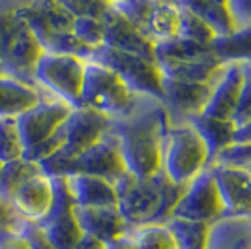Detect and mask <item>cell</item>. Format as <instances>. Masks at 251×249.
Wrapping results in <instances>:
<instances>
[{"label":"cell","mask_w":251,"mask_h":249,"mask_svg":"<svg viewBox=\"0 0 251 249\" xmlns=\"http://www.w3.org/2000/svg\"><path fill=\"white\" fill-rule=\"evenodd\" d=\"M210 54H214L210 45L188 42L184 38H173L169 42H161L154 45V60L157 66L199 60V58H206Z\"/></svg>","instance_id":"cell-25"},{"label":"cell","mask_w":251,"mask_h":249,"mask_svg":"<svg viewBox=\"0 0 251 249\" xmlns=\"http://www.w3.org/2000/svg\"><path fill=\"white\" fill-rule=\"evenodd\" d=\"M103 47L113 49V51L127 52V54H135V56H143L147 60H154V43L147 40L118 11L113 10L111 2H109V10L103 17Z\"/></svg>","instance_id":"cell-14"},{"label":"cell","mask_w":251,"mask_h":249,"mask_svg":"<svg viewBox=\"0 0 251 249\" xmlns=\"http://www.w3.org/2000/svg\"><path fill=\"white\" fill-rule=\"evenodd\" d=\"M169 127L161 101L139 96L135 107L122 118L111 120V133L118 141L126 171L135 178H152L161 173L163 141Z\"/></svg>","instance_id":"cell-1"},{"label":"cell","mask_w":251,"mask_h":249,"mask_svg":"<svg viewBox=\"0 0 251 249\" xmlns=\"http://www.w3.org/2000/svg\"><path fill=\"white\" fill-rule=\"evenodd\" d=\"M17 223H19V218L13 214V210H11L6 202L0 200V230H2V228H10V227L15 228Z\"/></svg>","instance_id":"cell-40"},{"label":"cell","mask_w":251,"mask_h":249,"mask_svg":"<svg viewBox=\"0 0 251 249\" xmlns=\"http://www.w3.org/2000/svg\"><path fill=\"white\" fill-rule=\"evenodd\" d=\"M137 100L139 96L131 92L115 72L92 60L84 64L81 107L115 120L129 113Z\"/></svg>","instance_id":"cell-3"},{"label":"cell","mask_w":251,"mask_h":249,"mask_svg":"<svg viewBox=\"0 0 251 249\" xmlns=\"http://www.w3.org/2000/svg\"><path fill=\"white\" fill-rule=\"evenodd\" d=\"M75 219L83 234L94 236L103 244H111L129 232V225L126 223L118 208H77Z\"/></svg>","instance_id":"cell-17"},{"label":"cell","mask_w":251,"mask_h":249,"mask_svg":"<svg viewBox=\"0 0 251 249\" xmlns=\"http://www.w3.org/2000/svg\"><path fill=\"white\" fill-rule=\"evenodd\" d=\"M68 191L77 208H113L116 206L115 184L96 176L66 178Z\"/></svg>","instance_id":"cell-19"},{"label":"cell","mask_w":251,"mask_h":249,"mask_svg":"<svg viewBox=\"0 0 251 249\" xmlns=\"http://www.w3.org/2000/svg\"><path fill=\"white\" fill-rule=\"evenodd\" d=\"M227 218L251 219V174L240 169L210 167Z\"/></svg>","instance_id":"cell-13"},{"label":"cell","mask_w":251,"mask_h":249,"mask_svg":"<svg viewBox=\"0 0 251 249\" xmlns=\"http://www.w3.org/2000/svg\"><path fill=\"white\" fill-rule=\"evenodd\" d=\"M74 249H107V244H103L101 240L94 238V236L83 234L81 240L77 242V246H75Z\"/></svg>","instance_id":"cell-41"},{"label":"cell","mask_w":251,"mask_h":249,"mask_svg":"<svg viewBox=\"0 0 251 249\" xmlns=\"http://www.w3.org/2000/svg\"><path fill=\"white\" fill-rule=\"evenodd\" d=\"M225 64L220 62L214 54L199 60L176 64H161L159 72L163 79L178 81V83H214L221 75Z\"/></svg>","instance_id":"cell-20"},{"label":"cell","mask_w":251,"mask_h":249,"mask_svg":"<svg viewBox=\"0 0 251 249\" xmlns=\"http://www.w3.org/2000/svg\"><path fill=\"white\" fill-rule=\"evenodd\" d=\"M0 249H30V246L17 228L10 227L0 230Z\"/></svg>","instance_id":"cell-38"},{"label":"cell","mask_w":251,"mask_h":249,"mask_svg":"<svg viewBox=\"0 0 251 249\" xmlns=\"http://www.w3.org/2000/svg\"><path fill=\"white\" fill-rule=\"evenodd\" d=\"M234 141H251V122H248L246 125H242V127L236 129Z\"/></svg>","instance_id":"cell-43"},{"label":"cell","mask_w":251,"mask_h":249,"mask_svg":"<svg viewBox=\"0 0 251 249\" xmlns=\"http://www.w3.org/2000/svg\"><path fill=\"white\" fill-rule=\"evenodd\" d=\"M161 178L163 173H157L152 178H135L126 173L115 182L116 208L129 227L159 221Z\"/></svg>","instance_id":"cell-4"},{"label":"cell","mask_w":251,"mask_h":249,"mask_svg":"<svg viewBox=\"0 0 251 249\" xmlns=\"http://www.w3.org/2000/svg\"><path fill=\"white\" fill-rule=\"evenodd\" d=\"M210 49L223 64H251V21L240 23L229 36L214 38Z\"/></svg>","instance_id":"cell-22"},{"label":"cell","mask_w":251,"mask_h":249,"mask_svg":"<svg viewBox=\"0 0 251 249\" xmlns=\"http://www.w3.org/2000/svg\"><path fill=\"white\" fill-rule=\"evenodd\" d=\"M51 180L54 191L52 206L49 214L40 219L36 225L42 228V232L56 249H74L83 236L75 219L74 199L68 191L66 178H51Z\"/></svg>","instance_id":"cell-10"},{"label":"cell","mask_w":251,"mask_h":249,"mask_svg":"<svg viewBox=\"0 0 251 249\" xmlns=\"http://www.w3.org/2000/svg\"><path fill=\"white\" fill-rule=\"evenodd\" d=\"M152 2L154 0H150V2H147V0H124V2H111V6H113V10H116L124 19H127L148 40L147 26L148 15H150V10H152Z\"/></svg>","instance_id":"cell-33"},{"label":"cell","mask_w":251,"mask_h":249,"mask_svg":"<svg viewBox=\"0 0 251 249\" xmlns=\"http://www.w3.org/2000/svg\"><path fill=\"white\" fill-rule=\"evenodd\" d=\"M52 199H54L52 180L45 174H40V176L28 180L26 184H23L11 197L8 206L13 210V214L19 219L38 223L40 219H43L49 214L52 206Z\"/></svg>","instance_id":"cell-15"},{"label":"cell","mask_w":251,"mask_h":249,"mask_svg":"<svg viewBox=\"0 0 251 249\" xmlns=\"http://www.w3.org/2000/svg\"><path fill=\"white\" fill-rule=\"evenodd\" d=\"M72 34L84 43L90 49H100L103 47V38H105V26L103 21L100 19H92V17H75L74 28Z\"/></svg>","instance_id":"cell-34"},{"label":"cell","mask_w":251,"mask_h":249,"mask_svg":"<svg viewBox=\"0 0 251 249\" xmlns=\"http://www.w3.org/2000/svg\"><path fill=\"white\" fill-rule=\"evenodd\" d=\"M34 8L42 15V19L45 21V25H47L52 32H58V34L72 32L75 17H74V13L64 6V2H36Z\"/></svg>","instance_id":"cell-30"},{"label":"cell","mask_w":251,"mask_h":249,"mask_svg":"<svg viewBox=\"0 0 251 249\" xmlns=\"http://www.w3.org/2000/svg\"><path fill=\"white\" fill-rule=\"evenodd\" d=\"M208 167H223V169H251V141H232L227 146L218 150L210 157Z\"/></svg>","instance_id":"cell-29"},{"label":"cell","mask_w":251,"mask_h":249,"mask_svg":"<svg viewBox=\"0 0 251 249\" xmlns=\"http://www.w3.org/2000/svg\"><path fill=\"white\" fill-rule=\"evenodd\" d=\"M210 150L201 135L188 122H169L161 171L178 186H186L208 167Z\"/></svg>","instance_id":"cell-2"},{"label":"cell","mask_w":251,"mask_h":249,"mask_svg":"<svg viewBox=\"0 0 251 249\" xmlns=\"http://www.w3.org/2000/svg\"><path fill=\"white\" fill-rule=\"evenodd\" d=\"M176 4L180 8V32H178V38H184V40L193 43H201V45H210L212 40L216 38L212 34V30L201 21L193 11H189L182 2H176Z\"/></svg>","instance_id":"cell-31"},{"label":"cell","mask_w":251,"mask_h":249,"mask_svg":"<svg viewBox=\"0 0 251 249\" xmlns=\"http://www.w3.org/2000/svg\"><path fill=\"white\" fill-rule=\"evenodd\" d=\"M0 169H2V163H0Z\"/></svg>","instance_id":"cell-44"},{"label":"cell","mask_w":251,"mask_h":249,"mask_svg":"<svg viewBox=\"0 0 251 249\" xmlns=\"http://www.w3.org/2000/svg\"><path fill=\"white\" fill-rule=\"evenodd\" d=\"M171 218L214 225L225 219V206L221 202L220 191L216 186V178L212 169L206 167L199 176H195L188 186L184 195L180 197Z\"/></svg>","instance_id":"cell-9"},{"label":"cell","mask_w":251,"mask_h":249,"mask_svg":"<svg viewBox=\"0 0 251 249\" xmlns=\"http://www.w3.org/2000/svg\"><path fill=\"white\" fill-rule=\"evenodd\" d=\"M109 129H111V118L96 111H90V109H84V107L74 109L72 114L68 116V120L64 122L66 139H64L62 148L54 156L40 163L42 173L47 176L56 167L79 157L88 148H92L98 141H101L109 133Z\"/></svg>","instance_id":"cell-5"},{"label":"cell","mask_w":251,"mask_h":249,"mask_svg":"<svg viewBox=\"0 0 251 249\" xmlns=\"http://www.w3.org/2000/svg\"><path fill=\"white\" fill-rule=\"evenodd\" d=\"M180 2L189 11H193L216 38L229 36L236 30V21L230 11L229 2H218V0H180Z\"/></svg>","instance_id":"cell-21"},{"label":"cell","mask_w":251,"mask_h":249,"mask_svg":"<svg viewBox=\"0 0 251 249\" xmlns=\"http://www.w3.org/2000/svg\"><path fill=\"white\" fill-rule=\"evenodd\" d=\"M15 228L21 232L25 238H26L30 249H56L51 242H49V238L42 232V228L38 227L36 223H32V221H25V219H19V223H17V227Z\"/></svg>","instance_id":"cell-37"},{"label":"cell","mask_w":251,"mask_h":249,"mask_svg":"<svg viewBox=\"0 0 251 249\" xmlns=\"http://www.w3.org/2000/svg\"><path fill=\"white\" fill-rule=\"evenodd\" d=\"M165 225L176 240L178 249H206L210 225L178 218H171Z\"/></svg>","instance_id":"cell-27"},{"label":"cell","mask_w":251,"mask_h":249,"mask_svg":"<svg viewBox=\"0 0 251 249\" xmlns=\"http://www.w3.org/2000/svg\"><path fill=\"white\" fill-rule=\"evenodd\" d=\"M197 133L201 139L206 143L210 150V157L214 156L218 150L229 143L234 141V133H236V124L232 120H218V118H210L204 114H197L186 120Z\"/></svg>","instance_id":"cell-24"},{"label":"cell","mask_w":251,"mask_h":249,"mask_svg":"<svg viewBox=\"0 0 251 249\" xmlns=\"http://www.w3.org/2000/svg\"><path fill=\"white\" fill-rule=\"evenodd\" d=\"M126 173L127 171H126L124 159L120 156L118 141L109 129V133L101 141H98L92 148H88L86 152L72 161L56 167L47 174V178H70L81 174V176L103 178L107 182L115 184Z\"/></svg>","instance_id":"cell-8"},{"label":"cell","mask_w":251,"mask_h":249,"mask_svg":"<svg viewBox=\"0 0 251 249\" xmlns=\"http://www.w3.org/2000/svg\"><path fill=\"white\" fill-rule=\"evenodd\" d=\"M40 174H43L40 165L26 161L25 157L10 161V163H2V169H0V200L10 204L15 191L23 184H26L28 180H32L34 176H40Z\"/></svg>","instance_id":"cell-26"},{"label":"cell","mask_w":251,"mask_h":249,"mask_svg":"<svg viewBox=\"0 0 251 249\" xmlns=\"http://www.w3.org/2000/svg\"><path fill=\"white\" fill-rule=\"evenodd\" d=\"M72 111H74L72 107L58 101L51 94L42 96L40 103L28 109L26 113L21 114L15 120L25 150L42 145L43 141H47L51 135H54L62 127L64 122L68 120Z\"/></svg>","instance_id":"cell-11"},{"label":"cell","mask_w":251,"mask_h":249,"mask_svg":"<svg viewBox=\"0 0 251 249\" xmlns=\"http://www.w3.org/2000/svg\"><path fill=\"white\" fill-rule=\"evenodd\" d=\"M232 122L236 124V129L251 122V64L246 62L242 64V88Z\"/></svg>","instance_id":"cell-36"},{"label":"cell","mask_w":251,"mask_h":249,"mask_svg":"<svg viewBox=\"0 0 251 249\" xmlns=\"http://www.w3.org/2000/svg\"><path fill=\"white\" fill-rule=\"evenodd\" d=\"M127 236L131 238L137 249H178L176 240L165 223H148L131 227Z\"/></svg>","instance_id":"cell-28"},{"label":"cell","mask_w":251,"mask_h":249,"mask_svg":"<svg viewBox=\"0 0 251 249\" xmlns=\"http://www.w3.org/2000/svg\"><path fill=\"white\" fill-rule=\"evenodd\" d=\"M84 60L75 56L45 54L34 68V83L52 98L72 109H81V90L84 79Z\"/></svg>","instance_id":"cell-6"},{"label":"cell","mask_w":251,"mask_h":249,"mask_svg":"<svg viewBox=\"0 0 251 249\" xmlns=\"http://www.w3.org/2000/svg\"><path fill=\"white\" fill-rule=\"evenodd\" d=\"M178 32H180V8L176 2L154 0L148 15V40L156 45L178 38Z\"/></svg>","instance_id":"cell-23"},{"label":"cell","mask_w":251,"mask_h":249,"mask_svg":"<svg viewBox=\"0 0 251 249\" xmlns=\"http://www.w3.org/2000/svg\"><path fill=\"white\" fill-rule=\"evenodd\" d=\"M21 25V17L17 15V6H0V73L4 70V56L15 30Z\"/></svg>","instance_id":"cell-35"},{"label":"cell","mask_w":251,"mask_h":249,"mask_svg":"<svg viewBox=\"0 0 251 249\" xmlns=\"http://www.w3.org/2000/svg\"><path fill=\"white\" fill-rule=\"evenodd\" d=\"M25 156L21 135L15 120H0V163H10Z\"/></svg>","instance_id":"cell-32"},{"label":"cell","mask_w":251,"mask_h":249,"mask_svg":"<svg viewBox=\"0 0 251 249\" xmlns=\"http://www.w3.org/2000/svg\"><path fill=\"white\" fill-rule=\"evenodd\" d=\"M229 6L234 15L236 26L244 21H251V0H230Z\"/></svg>","instance_id":"cell-39"},{"label":"cell","mask_w":251,"mask_h":249,"mask_svg":"<svg viewBox=\"0 0 251 249\" xmlns=\"http://www.w3.org/2000/svg\"><path fill=\"white\" fill-rule=\"evenodd\" d=\"M43 92L15 77L0 73V120H17L42 101Z\"/></svg>","instance_id":"cell-18"},{"label":"cell","mask_w":251,"mask_h":249,"mask_svg":"<svg viewBox=\"0 0 251 249\" xmlns=\"http://www.w3.org/2000/svg\"><path fill=\"white\" fill-rule=\"evenodd\" d=\"M214 83H178L163 79L161 103L167 111L169 122H186L191 116L202 114Z\"/></svg>","instance_id":"cell-12"},{"label":"cell","mask_w":251,"mask_h":249,"mask_svg":"<svg viewBox=\"0 0 251 249\" xmlns=\"http://www.w3.org/2000/svg\"><path fill=\"white\" fill-rule=\"evenodd\" d=\"M90 60L115 72L135 96L163 101V75L156 60H147L143 56L113 51L107 47L96 49Z\"/></svg>","instance_id":"cell-7"},{"label":"cell","mask_w":251,"mask_h":249,"mask_svg":"<svg viewBox=\"0 0 251 249\" xmlns=\"http://www.w3.org/2000/svg\"><path fill=\"white\" fill-rule=\"evenodd\" d=\"M107 249H137L135 244L131 242V238L126 234L122 238L115 240V242H111V244H107Z\"/></svg>","instance_id":"cell-42"},{"label":"cell","mask_w":251,"mask_h":249,"mask_svg":"<svg viewBox=\"0 0 251 249\" xmlns=\"http://www.w3.org/2000/svg\"><path fill=\"white\" fill-rule=\"evenodd\" d=\"M250 174H251V169H250Z\"/></svg>","instance_id":"cell-45"},{"label":"cell","mask_w":251,"mask_h":249,"mask_svg":"<svg viewBox=\"0 0 251 249\" xmlns=\"http://www.w3.org/2000/svg\"><path fill=\"white\" fill-rule=\"evenodd\" d=\"M242 88V64H225L202 114L218 120H232Z\"/></svg>","instance_id":"cell-16"}]
</instances>
